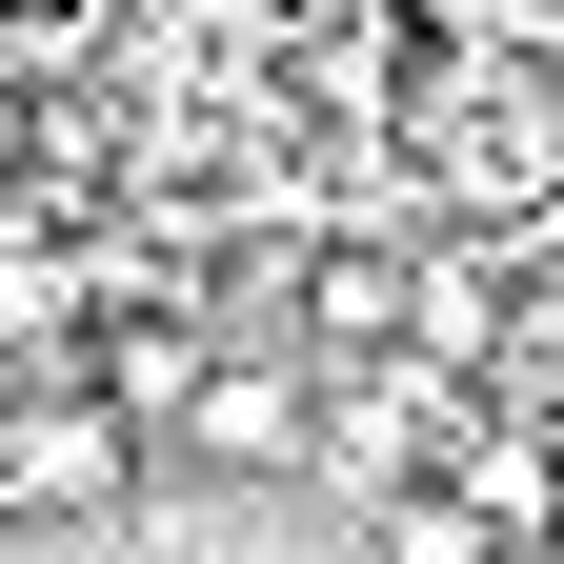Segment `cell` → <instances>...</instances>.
<instances>
[{
	"mask_svg": "<svg viewBox=\"0 0 564 564\" xmlns=\"http://www.w3.org/2000/svg\"><path fill=\"white\" fill-rule=\"evenodd\" d=\"M0 343H82V282H61V262H0Z\"/></svg>",
	"mask_w": 564,
	"mask_h": 564,
	"instance_id": "obj_3",
	"label": "cell"
},
{
	"mask_svg": "<svg viewBox=\"0 0 564 564\" xmlns=\"http://www.w3.org/2000/svg\"><path fill=\"white\" fill-rule=\"evenodd\" d=\"M82 364H101L121 403H202V343H182V323H101V303H82Z\"/></svg>",
	"mask_w": 564,
	"mask_h": 564,
	"instance_id": "obj_2",
	"label": "cell"
},
{
	"mask_svg": "<svg viewBox=\"0 0 564 564\" xmlns=\"http://www.w3.org/2000/svg\"><path fill=\"white\" fill-rule=\"evenodd\" d=\"M101 484H121V423L82 383H21V403H0V505H101Z\"/></svg>",
	"mask_w": 564,
	"mask_h": 564,
	"instance_id": "obj_1",
	"label": "cell"
}]
</instances>
